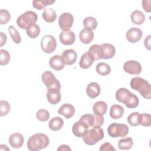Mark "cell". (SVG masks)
<instances>
[{"mask_svg":"<svg viewBox=\"0 0 151 151\" xmlns=\"http://www.w3.org/2000/svg\"><path fill=\"white\" fill-rule=\"evenodd\" d=\"M124 108L119 104H113L110 109V116L113 119L121 118L124 113Z\"/></svg>","mask_w":151,"mask_h":151,"instance_id":"24","label":"cell"},{"mask_svg":"<svg viewBox=\"0 0 151 151\" xmlns=\"http://www.w3.org/2000/svg\"><path fill=\"white\" fill-rule=\"evenodd\" d=\"M103 137L104 132L100 127H93L86 132L83 136V139L87 145L93 146L103 139Z\"/></svg>","mask_w":151,"mask_h":151,"instance_id":"4","label":"cell"},{"mask_svg":"<svg viewBox=\"0 0 151 151\" xmlns=\"http://www.w3.org/2000/svg\"><path fill=\"white\" fill-rule=\"evenodd\" d=\"M41 47L44 52L50 54L55 50L57 41L53 36L46 35L41 40Z\"/></svg>","mask_w":151,"mask_h":151,"instance_id":"8","label":"cell"},{"mask_svg":"<svg viewBox=\"0 0 151 151\" xmlns=\"http://www.w3.org/2000/svg\"><path fill=\"white\" fill-rule=\"evenodd\" d=\"M57 150L58 151H60V150H64L65 151V150H71V149L68 145H63L60 146V147L57 149Z\"/></svg>","mask_w":151,"mask_h":151,"instance_id":"47","label":"cell"},{"mask_svg":"<svg viewBox=\"0 0 151 151\" xmlns=\"http://www.w3.org/2000/svg\"><path fill=\"white\" fill-rule=\"evenodd\" d=\"M102 50V59L107 60L113 58L116 53L115 47L111 44L104 43L101 45Z\"/></svg>","mask_w":151,"mask_h":151,"instance_id":"17","label":"cell"},{"mask_svg":"<svg viewBox=\"0 0 151 151\" xmlns=\"http://www.w3.org/2000/svg\"><path fill=\"white\" fill-rule=\"evenodd\" d=\"M150 3H151L150 0H143L142 1V6L144 10L146 12H150L151 11Z\"/></svg>","mask_w":151,"mask_h":151,"instance_id":"44","label":"cell"},{"mask_svg":"<svg viewBox=\"0 0 151 151\" xmlns=\"http://www.w3.org/2000/svg\"><path fill=\"white\" fill-rule=\"evenodd\" d=\"M150 35H147L145 40H144V44H145V46L146 47V48H147L148 50H150Z\"/></svg>","mask_w":151,"mask_h":151,"instance_id":"45","label":"cell"},{"mask_svg":"<svg viewBox=\"0 0 151 151\" xmlns=\"http://www.w3.org/2000/svg\"><path fill=\"white\" fill-rule=\"evenodd\" d=\"M83 25L84 28L93 31L96 28L97 26V21L95 18L92 17H88L84 19Z\"/></svg>","mask_w":151,"mask_h":151,"instance_id":"32","label":"cell"},{"mask_svg":"<svg viewBox=\"0 0 151 151\" xmlns=\"http://www.w3.org/2000/svg\"><path fill=\"white\" fill-rule=\"evenodd\" d=\"M54 0H34L32 1V6L38 10L44 9L46 6L54 4Z\"/></svg>","mask_w":151,"mask_h":151,"instance_id":"33","label":"cell"},{"mask_svg":"<svg viewBox=\"0 0 151 151\" xmlns=\"http://www.w3.org/2000/svg\"><path fill=\"white\" fill-rule=\"evenodd\" d=\"M99 150L100 151H111V150L116 151V150L115 148L112 146V145L109 142H106L101 145Z\"/></svg>","mask_w":151,"mask_h":151,"instance_id":"43","label":"cell"},{"mask_svg":"<svg viewBox=\"0 0 151 151\" xmlns=\"http://www.w3.org/2000/svg\"><path fill=\"white\" fill-rule=\"evenodd\" d=\"M88 52L93 57L94 60L102 59V50L101 45L94 44L91 45L89 48Z\"/></svg>","mask_w":151,"mask_h":151,"instance_id":"26","label":"cell"},{"mask_svg":"<svg viewBox=\"0 0 151 151\" xmlns=\"http://www.w3.org/2000/svg\"><path fill=\"white\" fill-rule=\"evenodd\" d=\"M94 121L93 125V127H101L104 122V117L103 115H99V114H94Z\"/></svg>","mask_w":151,"mask_h":151,"instance_id":"42","label":"cell"},{"mask_svg":"<svg viewBox=\"0 0 151 151\" xmlns=\"http://www.w3.org/2000/svg\"><path fill=\"white\" fill-rule=\"evenodd\" d=\"M107 110V105L103 101H98L96 102L93 106V111L94 114L104 115Z\"/></svg>","mask_w":151,"mask_h":151,"instance_id":"23","label":"cell"},{"mask_svg":"<svg viewBox=\"0 0 151 151\" xmlns=\"http://www.w3.org/2000/svg\"><path fill=\"white\" fill-rule=\"evenodd\" d=\"M8 31L13 41L17 44H20L21 42V38L17 29L14 26L10 25L8 27Z\"/></svg>","mask_w":151,"mask_h":151,"instance_id":"34","label":"cell"},{"mask_svg":"<svg viewBox=\"0 0 151 151\" xmlns=\"http://www.w3.org/2000/svg\"><path fill=\"white\" fill-rule=\"evenodd\" d=\"M133 145V141L131 137H124L118 142V147L120 150H129Z\"/></svg>","mask_w":151,"mask_h":151,"instance_id":"29","label":"cell"},{"mask_svg":"<svg viewBox=\"0 0 151 151\" xmlns=\"http://www.w3.org/2000/svg\"><path fill=\"white\" fill-rule=\"evenodd\" d=\"M115 96L118 101L123 103L129 109L136 108L139 105V100L137 96L126 88L118 89Z\"/></svg>","mask_w":151,"mask_h":151,"instance_id":"1","label":"cell"},{"mask_svg":"<svg viewBox=\"0 0 151 151\" xmlns=\"http://www.w3.org/2000/svg\"><path fill=\"white\" fill-rule=\"evenodd\" d=\"M24 142L23 136L19 133H12L9 138V143L14 148L21 147Z\"/></svg>","mask_w":151,"mask_h":151,"instance_id":"19","label":"cell"},{"mask_svg":"<svg viewBox=\"0 0 151 151\" xmlns=\"http://www.w3.org/2000/svg\"><path fill=\"white\" fill-rule=\"evenodd\" d=\"M0 106H1L0 116H4L8 114L11 109V106L9 103L6 100H1L0 101Z\"/></svg>","mask_w":151,"mask_h":151,"instance_id":"41","label":"cell"},{"mask_svg":"<svg viewBox=\"0 0 151 151\" xmlns=\"http://www.w3.org/2000/svg\"><path fill=\"white\" fill-rule=\"evenodd\" d=\"M80 120L85 123L88 126V127L91 126L93 127L94 121V116L91 114H85L81 116Z\"/></svg>","mask_w":151,"mask_h":151,"instance_id":"39","label":"cell"},{"mask_svg":"<svg viewBox=\"0 0 151 151\" xmlns=\"http://www.w3.org/2000/svg\"><path fill=\"white\" fill-rule=\"evenodd\" d=\"M1 53V61L0 64L1 65H6L10 60V54L9 52L4 49H2L0 50Z\"/></svg>","mask_w":151,"mask_h":151,"instance_id":"40","label":"cell"},{"mask_svg":"<svg viewBox=\"0 0 151 151\" xmlns=\"http://www.w3.org/2000/svg\"><path fill=\"white\" fill-rule=\"evenodd\" d=\"M88 130V126L85 123L80 120L74 123L72 127L73 133L78 137H83Z\"/></svg>","mask_w":151,"mask_h":151,"instance_id":"11","label":"cell"},{"mask_svg":"<svg viewBox=\"0 0 151 151\" xmlns=\"http://www.w3.org/2000/svg\"><path fill=\"white\" fill-rule=\"evenodd\" d=\"M47 99L48 102L52 104H56L61 100L60 90L57 88L48 89L47 92Z\"/></svg>","mask_w":151,"mask_h":151,"instance_id":"15","label":"cell"},{"mask_svg":"<svg viewBox=\"0 0 151 151\" xmlns=\"http://www.w3.org/2000/svg\"><path fill=\"white\" fill-rule=\"evenodd\" d=\"M64 124V121L60 117H54L52 118L48 123L49 128L53 130L57 131L60 130Z\"/></svg>","mask_w":151,"mask_h":151,"instance_id":"28","label":"cell"},{"mask_svg":"<svg viewBox=\"0 0 151 151\" xmlns=\"http://www.w3.org/2000/svg\"><path fill=\"white\" fill-rule=\"evenodd\" d=\"M130 85L132 88L137 91L140 95L146 99L151 97V87L149 83L140 77L132 78Z\"/></svg>","mask_w":151,"mask_h":151,"instance_id":"3","label":"cell"},{"mask_svg":"<svg viewBox=\"0 0 151 151\" xmlns=\"http://www.w3.org/2000/svg\"><path fill=\"white\" fill-rule=\"evenodd\" d=\"M0 40H1V46L2 47L4 44H5L6 40H7V37L6 34H5L4 32H0Z\"/></svg>","mask_w":151,"mask_h":151,"instance_id":"46","label":"cell"},{"mask_svg":"<svg viewBox=\"0 0 151 151\" xmlns=\"http://www.w3.org/2000/svg\"><path fill=\"white\" fill-rule=\"evenodd\" d=\"M123 69L126 73L132 75H138L142 71V66L137 61L129 60L124 63Z\"/></svg>","mask_w":151,"mask_h":151,"instance_id":"10","label":"cell"},{"mask_svg":"<svg viewBox=\"0 0 151 151\" xmlns=\"http://www.w3.org/2000/svg\"><path fill=\"white\" fill-rule=\"evenodd\" d=\"M74 22V17L69 12L62 14L58 18V24L60 28L63 31H68Z\"/></svg>","mask_w":151,"mask_h":151,"instance_id":"9","label":"cell"},{"mask_svg":"<svg viewBox=\"0 0 151 151\" xmlns=\"http://www.w3.org/2000/svg\"><path fill=\"white\" fill-rule=\"evenodd\" d=\"M49 64L51 68L57 71L61 70L65 67L62 57L59 55H54L51 57L49 60Z\"/></svg>","mask_w":151,"mask_h":151,"instance_id":"16","label":"cell"},{"mask_svg":"<svg viewBox=\"0 0 151 151\" xmlns=\"http://www.w3.org/2000/svg\"><path fill=\"white\" fill-rule=\"evenodd\" d=\"M59 39L60 42L64 45H71L76 40V35L73 31L68 30L62 31L59 35Z\"/></svg>","mask_w":151,"mask_h":151,"instance_id":"14","label":"cell"},{"mask_svg":"<svg viewBox=\"0 0 151 151\" xmlns=\"http://www.w3.org/2000/svg\"><path fill=\"white\" fill-rule=\"evenodd\" d=\"M94 37L93 32L88 29L84 28L79 34V38L81 42L85 44H88L92 41Z\"/></svg>","mask_w":151,"mask_h":151,"instance_id":"22","label":"cell"},{"mask_svg":"<svg viewBox=\"0 0 151 151\" xmlns=\"http://www.w3.org/2000/svg\"><path fill=\"white\" fill-rule=\"evenodd\" d=\"M41 79L48 89L57 88L60 90L61 84L60 81L55 78L54 74L51 71H45L42 74Z\"/></svg>","mask_w":151,"mask_h":151,"instance_id":"7","label":"cell"},{"mask_svg":"<svg viewBox=\"0 0 151 151\" xmlns=\"http://www.w3.org/2000/svg\"><path fill=\"white\" fill-rule=\"evenodd\" d=\"M139 124L148 127L151 124V116L148 113L140 114L139 116Z\"/></svg>","mask_w":151,"mask_h":151,"instance_id":"35","label":"cell"},{"mask_svg":"<svg viewBox=\"0 0 151 151\" xmlns=\"http://www.w3.org/2000/svg\"><path fill=\"white\" fill-rule=\"evenodd\" d=\"M42 17L47 22H52L56 19L57 14L52 8H45L42 14Z\"/></svg>","mask_w":151,"mask_h":151,"instance_id":"27","label":"cell"},{"mask_svg":"<svg viewBox=\"0 0 151 151\" xmlns=\"http://www.w3.org/2000/svg\"><path fill=\"white\" fill-rule=\"evenodd\" d=\"M94 61V60L93 57L87 51L84 53L81 57L79 65L83 69H87L92 65Z\"/></svg>","mask_w":151,"mask_h":151,"instance_id":"21","label":"cell"},{"mask_svg":"<svg viewBox=\"0 0 151 151\" xmlns=\"http://www.w3.org/2000/svg\"><path fill=\"white\" fill-rule=\"evenodd\" d=\"M129 127L125 124L113 123L110 124L107 128V132L111 137H123L129 133Z\"/></svg>","mask_w":151,"mask_h":151,"instance_id":"6","label":"cell"},{"mask_svg":"<svg viewBox=\"0 0 151 151\" xmlns=\"http://www.w3.org/2000/svg\"><path fill=\"white\" fill-rule=\"evenodd\" d=\"M130 19L132 22L136 25H141L145 21V14L139 10H134L130 15Z\"/></svg>","mask_w":151,"mask_h":151,"instance_id":"25","label":"cell"},{"mask_svg":"<svg viewBox=\"0 0 151 151\" xmlns=\"http://www.w3.org/2000/svg\"><path fill=\"white\" fill-rule=\"evenodd\" d=\"M101 89L100 85L96 82L89 83L86 88V93L91 99L96 98L100 94Z\"/></svg>","mask_w":151,"mask_h":151,"instance_id":"18","label":"cell"},{"mask_svg":"<svg viewBox=\"0 0 151 151\" xmlns=\"http://www.w3.org/2000/svg\"><path fill=\"white\" fill-rule=\"evenodd\" d=\"M142 37V30L136 27H133L130 28L126 32V38L129 42L132 43H135L138 42L140 40Z\"/></svg>","mask_w":151,"mask_h":151,"instance_id":"13","label":"cell"},{"mask_svg":"<svg viewBox=\"0 0 151 151\" xmlns=\"http://www.w3.org/2000/svg\"><path fill=\"white\" fill-rule=\"evenodd\" d=\"M26 32L27 35L31 38H37L40 32V27L36 24H33L29 25L26 29Z\"/></svg>","mask_w":151,"mask_h":151,"instance_id":"30","label":"cell"},{"mask_svg":"<svg viewBox=\"0 0 151 151\" xmlns=\"http://www.w3.org/2000/svg\"><path fill=\"white\" fill-rule=\"evenodd\" d=\"M11 18V15L9 12L4 9L0 10V24L1 25L7 24Z\"/></svg>","mask_w":151,"mask_h":151,"instance_id":"37","label":"cell"},{"mask_svg":"<svg viewBox=\"0 0 151 151\" xmlns=\"http://www.w3.org/2000/svg\"><path fill=\"white\" fill-rule=\"evenodd\" d=\"M96 70L101 76H107L111 71V68L109 64L105 63H99L97 64Z\"/></svg>","mask_w":151,"mask_h":151,"instance_id":"31","label":"cell"},{"mask_svg":"<svg viewBox=\"0 0 151 151\" xmlns=\"http://www.w3.org/2000/svg\"><path fill=\"white\" fill-rule=\"evenodd\" d=\"M38 19L37 14L32 11H27L17 19V24L21 29H27L29 25L35 24Z\"/></svg>","mask_w":151,"mask_h":151,"instance_id":"5","label":"cell"},{"mask_svg":"<svg viewBox=\"0 0 151 151\" xmlns=\"http://www.w3.org/2000/svg\"><path fill=\"white\" fill-rule=\"evenodd\" d=\"M62 58L66 65H73L77 58V54L73 49H67L62 53Z\"/></svg>","mask_w":151,"mask_h":151,"instance_id":"12","label":"cell"},{"mask_svg":"<svg viewBox=\"0 0 151 151\" xmlns=\"http://www.w3.org/2000/svg\"><path fill=\"white\" fill-rule=\"evenodd\" d=\"M140 113L139 112H133L130 113L127 117V122L132 126H136L139 124V116Z\"/></svg>","mask_w":151,"mask_h":151,"instance_id":"36","label":"cell"},{"mask_svg":"<svg viewBox=\"0 0 151 151\" xmlns=\"http://www.w3.org/2000/svg\"><path fill=\"white\" fill-rule=\"evenodd\" d=\"M75 113L74 107L71 104L65 103L62 105L58 110L59 114L64 116L66 119H70L73 116Z\"/></svg>","mask_w":151,"mask_h":151,"instance_id":"20","label":"cell"},{"mask_svg":"<svg viewBox=\"0 0 151 151\" xmlns=\"http://www.w3.org/2000/svg\"><path fill=\"white\" fill-rule=\"evenodd\" d=\"M37 118L41 122H45L50 118V113L45 109H40L36 113Z\"/></svg>","mask_w":151,"mask_h":151,"instance_id":"38","label":"cell"},{"mask_svg":"<svg viewBox=\"0 0 151 151\" xmlns=\"http://www.w3.org/2000/svg\"><path fill=\"white\" fill-rule=\"evenodd\" d=\"M50 143L48 137L41 133H35L28 140L27 147L31 151H38L46 148Z\"/></svg>","mask_w":151,"mask_h":151,"instance_id":"2","label":"cell"}]
</instances>
